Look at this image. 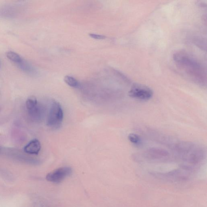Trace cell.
<instances>
[{"mask_svg": "<svg viewBox=\"0 0 207 207\" xmlns=\"http://www.w3.org/2000/svg\"><path fill=\"white\" fill-rule=\"evenodd\" d=\"M174 61L182 70L197 81H204V73L201 66L186 53L179 52L174 55Z\"/></svg>", "mask_w": 207, "mask_h": 207, "instance_id": "cell-1", "label": "cell"}, {"mask_svg": "<svg viewBox=\"0 0 207 207\" xmlns=\"http://www.w3.org/2000/svg\"><path fill=\"white\" fill-rule=\"evenodd\" d=\"M64 117L60 104L53 101L50 107L47 120V125L52 128H57L61 125Z\"/></svg>", "mask_w": 207, "mask_h": 207, "instance_id": "cell-2", "label": "cell"}, {"mask_svg": "<svg viewBox=\"0 0 207 207\" xmlns=\"http://www.w3.org/2000/svg\"><path fill=\"white\" fill-rule=\"evenodd\" d=\"M180 154L185 161L191 163L197 162L201 158L203 154L202 150L199 147L192 144H183L178 147Z\"/></svg>", "mask_w": 207, "mask_h": 207, "instance_id": "cell-3", "label": "cell"}, {"mask_svg": "<svg viewBox=\"0 0 207 207\" xmlns=\"http://www.w3.org/2000/svg\"><path fill=\"white\" fill-rule=\"evenodd\" d=\"M153 95V91L151 89L140 84H134L128 92L131 98L145 101L151 99Z\"/></svg>", "mask_w": 207, "mask_h": 207, "instance_id": "cell-4", "label": "cell"}, {"mask_svg": "<svg viewBox=\"0 0 207 207\" xmlns=\"http://www.w3.org/2000/svg\"><path fill=\"white\" fill-rule=\"evenodd\" d=\"M72 172V169L70 167H64L59 168L47 174L46 179L54 183H59L64 178L70 175Z\"/></svg>", "mask_w": 207, "mask_h": 207, "instance_id": "cell-5", "label": "cell"}, {"mask_svg": "<svg viewBox=\"0 0 207 207\" xmlns=\"http://www.w3.org/2000/svg\"><path fill=\"white\" fill-rule=\"evenodd\" d=\"M41 149L39 141L37 139L31 140L24 147V151L26 153L31 155H38Z\"/></svg>", "mask_w": 207, "mask_h": 207, "instance_id": "cell-6", "label": "cell"}, {"mask_svg": "<svg viewBox=\"0 0 207 207\" xmlns=\"http://www.w3.org/2000/svg\"><path fill=\"white\" fill-rule=\"evenodd\" d=\"M145 154L148 155V157L154 159L166 157L168 156V153L166 151L156 149L148 150Z\"/></svg>", "mask_w": 207, "mask_h": 207, "instance_id": "cell-7", "label": "cell"}, {"mask_svg": "<svg viewBox=\"0 0 207 207\" xmlns=\"http://www.w3.org/2000/svg\"><path fill=\"white\" fill-rule=\"evenodd\" d=\"M38 104L37 98L35 97H30L26 102V107L28 111H31Z\"/></svg>", "mask_w": 207, "mask_h": 207, "instance_id": "cell-8", "label": "cell"}, {"mask_svg": "<svg viewBox=\"0 0 207 207\" xmlns=\"http://www.w3.org/2000/svg\"><path fill=\"white\" fill-rule=\"evenodd\" d=\"M6 56L11 61L18 64L22 60L19 55L14 52L11 51L8 52L6 53Z\"/></svg>", "mask_w": 207, "mask_h": 207, "instance_id": "cell-9", "label": "cell"}, {"mask_svg": "<svg viewBox=\"0 0 207 207\" xmlns=\"http://www.w3.org/2000/svg\"><path fill=\"white\" fill-rule=\"evenodd\" d=\"M64 81L66 83L72 87H77L79 86V83L74 77L68 75L64 77Z\"/></svg>", "mask_w": 207, "mask_h": 207, "instance_id": "cell-10", "label": "cell"}, {"mask_svg": "<svg viewBox=\"0 0 207 207\" xmlns=\"http://www.w3.org/2000/svg\"><path fill=\"white\" fill-rule=\"evenodd\" d=\"M128 139L132 143L135 145H139L141 142L140 136L135 133L129 134L128 136Z\"/></svg>", "mask_w": 207, "mask_h": 207, "instance_id": "cell-11", "label": "cell"}, {"mask_svg": "<svg viewBox=\"0 0 207 207\" xmlns=\"http://www.w3.org/2000/svg\"><path fill=\"white\" fill-rule=\"evenodd\" d=\"M89 35L92 38L96 39H104L106 38L105 36L104 35L95 34L90 33Z\"/></svg>", "mask_w": 207, "mask_h": 207, "instance_id": "cell-12", "label": "cell"}, {"mask_svg": "<svg viewBox=\"0 0 207 207\" xmlns=\"http://www.w3.org/2000/svg\"><path fill=\"white\" fill-rule=\"evenodd\" d=\"M1 60H0V68H1Z\"/></svg>", "mask_w": 207, "mask_h": 207, "instance_id": "cell-13", "label": "cell"}]
</instances>
